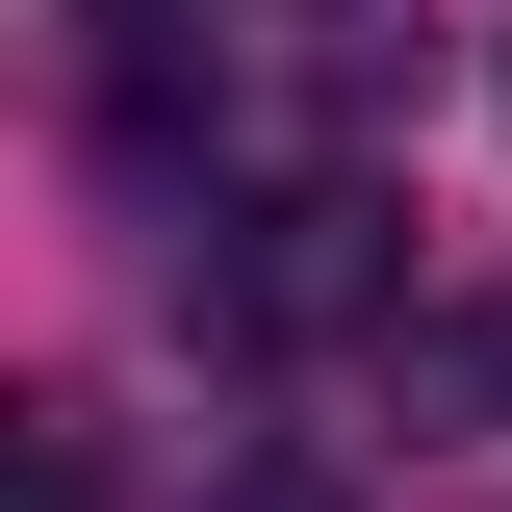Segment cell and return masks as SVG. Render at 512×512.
I'll return each instance as SVG.
<instances>
[{
	"instance_id": "obj_1",
	"label": "cell",
	"mask_w": 512,
	"mask_h": 512,
	"mask_svg": "<svg viewBox=\"0 0 512 512\" xmlns=\"http://www.w3.org/2000/svg\"><path fill=\"white\" fill-rule=\"evenodd\" d=\"M359 282H384V205H256V308H359Z\"/></svg>"
}]
</instances>
